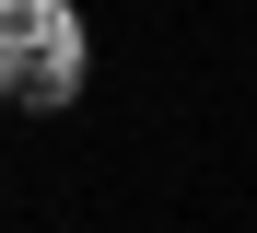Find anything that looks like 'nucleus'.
Instances as JSON below:
<instances>
[{"instance_id":"f257e3e1","label":"nucleus","mask_w":257,"mask_h":233,"mask_svg":"<svg viewBox=\"0 0 257 233\" xmlns=\"http://www.w3.org/2000/svg\"><path fill=\"white\" fill-rule=\"evenodd\" d=\"M70 93H82L70 0H0V105H70Z\"/></svg>"}]
</instances>
